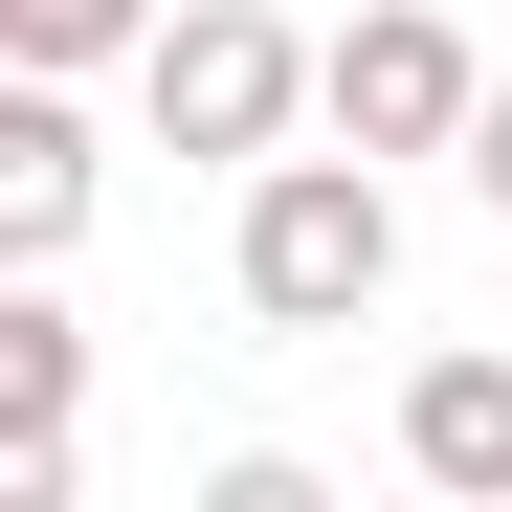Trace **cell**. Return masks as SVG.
<instances>
[{
  "instance_id": "cell-1",
  "label": "cell",
  "mask_w": 512,
  "mask_h": 512,
  "mask_svg": "<svg viewBox=\"0 0 512 512\" xmlns=\"http://www.w3.org/2000/svg\"><path fill=\"white\" fill-rule=\"evenodd\" d=\"M379 268H401V223H379V156H268V179H245V290H268L290 334L379 312Z\"/></svg>"
},
{
  "instance_id": "cell-2",
  "label": "cell",
  "mask_w": 512,
  "mask_h": 512,
  "mask_svg": "<svg viewBox=\"0 0 512 512\" xmlns=\"http://www.w3.org/2000/svg\"><path fill=\"white\" fill-rule=\"evenodd\" d=\"M290 90H334V67L268 23V0H201V23H156V112H179V156H268Z\"/></svg>"
},
{
  "instance_id": "cell-3",
  "label": "cell",
  "mask_w": 512,
  "mask_h": 512,
  "mask_svg": "<svg viewBox=\"0 0 512 512\" xmlns=\"http://www.w3.org/2000/svg\"><path fill=\"white\" fill-rule=\"evenodd\" d=\"M468 112L490 90H468V45L423 23V0H379V23L334 45V134H357V156H423V134H468Z\"/></svg>"
},
{
  "instance_id": "cell-4",
  "label": "cell",
  "mask_w": 512,
  "mask_h": 512,
  "mask_svg": "<svg viewBox=\"0 0 512 512\" xmlns=\"http://www.w3.org/2000/svg\"><path fill=\"white\" fill-rule=\"evenodd\" d=\"M0 223H23V245H67V223H90V134H67L45 90L0 112Z\"/></svg>"
},
{
  "instance_id": "cell-5",
  "label": "cell",
  "mask_w": 512,
  "mask_h": 512,
  "mask_svg": "<svg viewBox=\"0 0 512 512\" xmlns=\"http://www.w3.org/2000/svg\"><path fill=\"white\" fill-rule=\"evenodd\" d=\"M423 468H446V490H512V357H446V379H423Z\"/></svg>"
},
{
  "instance_id": "cell-6",
  "label": "cell",
  "mask_w": 512,
  "mask_h": 512,
  "mask_svg": "<svg viewBox=\"0 0 512 512\" xmlns=\"http://www.w3.org/2000/svg\"><path fill=\"white\" fill-rule=\"evenodd\" d=\"M67 379H90V334H67V312H0V401L67 423Z\"/></svg>"
},
{
  "instance_id": "cell-7",
  "label": "cell",
  "mask_w": 512,
  "mask_h": 512,
  "mask_svg": "<svg viewBox=\"0 0 512 512\" xmlns=\"http://www.w3.org/2000/svg\"><path fill=\"white\" fill-rule=\"evenodd\" d=\"M0 45H23V67H90V45H134V0H0Z\"/></svg>"
},
{
  "instance_id": "cell-8",
  "label": "cell",
  "mask_w": 512,
  "mask_h": 512,
  "mask_svg": "<svg viewBox=\"0 0 512 512\" xmlns=\"http://www.w3.org/2000/svg\"><path fill=\"white\" fill-rule=\"evenodd\" d=\"M468 179H490V201H512V90H490V112H468Z\"/></svg>"
}]
</instances>
